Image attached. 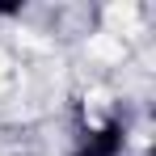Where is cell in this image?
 <instances>
[{
	"instance_id": "obj_1",
	"label": "cell",
	"mask_w": 156,
	"mask_h": 156,
	"mask_svg": "<svg viewBox=\"0 0 156 156\" xmlns=\"http://www.w3.org/2000/svg\"><path fill=\"white\" fill-rule=\"evenodd\" d=\"M122 148H127L122 122H105V127H93V131H89V135L76 144L72 156H122Z\"/></svg>"
}]
</instances>
